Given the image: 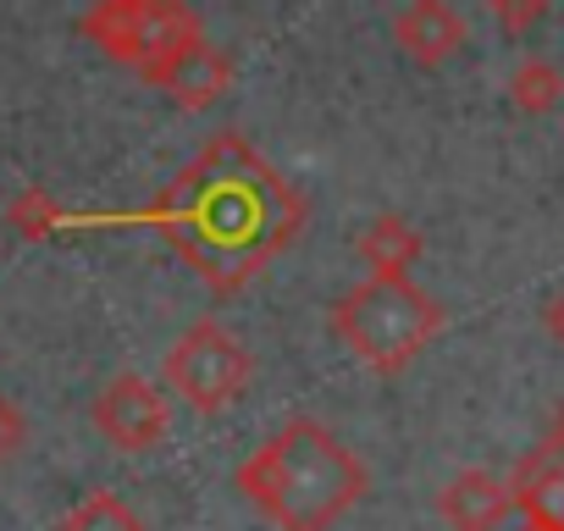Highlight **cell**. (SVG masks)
<instances>
[{"instance_id":"cell-1","label":"cell","mask_w":564,"mask_h":531,"mask_svg":"<svg viewBox=\"0 0 564 531\" xmlns=\"http://www.w3.org/2000/svg\"><path fill=\"white\" fill-rule=\"evenodd\" d=\"M122 221L155 227L194 266V278L227 300L243 294L282 249H294L311 205L243 133L227 128L144 210Z\"/></svg>"},{"instance_id":"cell-2","label":"cell","mask_w":564,"mask_h":531,"mask_svg":"<svg viewBox=\"0 0 564 531\" xmlns=\"http://www.w3.org/2000/svg\"><path fill=\"white\" fill-rule=\"evenodd\" d=\"M232 487L276 525V531H333L349 509L366 503L371 470L338 443L316 415H289L254 454L238 459Z\"/></svg>"},{"instance_id":"cell-3","label":"cell","mask_w":564,"mask_h":531,"mask_svg":"<svg viewBox=\"0 0 564 531\" xmlns=\"http://www.w3.org/2000/svg\"><path fill=\"white\" fill-rule=\"evenodd\" d=\"M443 333V305L415 278H366L333 305V338L371 371L404 377Z\"/></svg>"},{"instance_id":"cell-4","label":"cell","mask_w":564,"mask_h":531,"mask_svg":"<svg viewBox=\"0 0 564 531\" xmlns=\"http://www.w3.org/2000/svg\"><path fill=\"white\" fill-rule=\"evenodd\" d=\"M84 34L155 89L172 73V62L205 40V23L188 0H95Z\"/></svg>"},{"instance_id":"cell-5","label":"cell","mask_w":564,"mask_h":531,"mask_svg":"<svg viewBox=\"0 0 564 531\" xmlns=\"http://www.w3.org/2000/svg\"><path fill=\"white\" fill-rule=\"evenodd\" d=\"M254 360L232 327L216 316H199L194 327L177 333V344L161 355V388L177 393L194 415H221L249 393Z\"/></svg>"},{"instance_id":"cell-6","label":"cell","mask_w":564,"mask_h":531,"mask_svg":"<svg viewBox=\"0 0 564 531\" xmlns=\"http://www.w3.org/2000/svg\"><path fill=\"white\" fill-rule=\"evenodd\" d=\"M89 421H95V432H100L117 454H150V448H161L166 432H172V399H166L161 382H150V377H139V371H117V377L95 393Z\"/></svg>"},{"instance_id":"cell-7","label":"cell","mask_w":564,"mask_h":531,"mask_svg":"<svg viewBox=\"0 0 564 531\" xmlns=\"http://www.w3.org/2000/svg\"><path fill=\"white\" fill-rule=\"evenodd\" d=\"M393 40L421 73H437L470 45V23L454 0H410L393 12Z\"/></svg>"},{"instance_id":"cell-8","label":"cell","mask_w":564,"mask_h":531,"mask_svg":"<svg viewBox=\"0 0 564 531\" xmlns=\"http://www.w3.org/2000/svg\"><path fill=\"white\" fill-rule=\"evenodd\" d=\"M509 492L525 531H564V443L542 437L525 448L509 470Z\"/></svg>"},{"instance_id":"cell-9","label":"cell","mask_w":564,"mask_h":531,"mask_svg":"<svg viewBox=\"0 0 564 531\" xmlns=\"http://www.w3.org/2000/svg\"><path fill=\"white\" fill-rule=\"evenodd\" d=\"M437 514L448 520V531H498L514 514V492L487 465H465L437 492Z\"/></svg>"},{"instance_id":"cell-10","label":"cell","mask_w":564,"mask_h":531,"mask_svg":"<svg viewBox=\"0 0 564 531\" xmlns=\"http://www.w3.org/2000/svg\"><path fill=\"white\" fill-rule=\"evenodd\" d=\"M177 111H210L227 89H232V56L227 51H216L210 40H199L194 51H183L177 62H172V73L155 84Z\"/></svg>"},{"instance_id":"cell-11","label":"cell","mask_w":564,"mask_h":531,"mask_svg":"<svg viewBox=\"0 0 564 531\" xmlns=\"http://www.w3.org/2000/svg\"><path fill=\"white\" fill-rule=\"evenodd\" d=\"M355 254L371 266V278H410V266L426 254V238H421V227H415L410 216L382 210V216H371V221L360 227Z\"/></svg>"},{"instance_id":"cell-12","label":"cell","mask_w":564,"mask_h":531,"mask_svg":"<svg viewBox=\"0 0 564 531\" xmlns=\"http://www.w3.org/2000/svg\"><path fill=\"white\" fill-rule=\"evenodd\" d=\"M564 100V73L547 62V56H525L514 73H509V106L525 111V117H547L558 111Z\"/></svg>"},{"instance_id":"cell-13","label":"cell","mask_w":564,"mask_h":531,"mask_svg":"<svg viewBox=\"0 0 564 531\" xmlns=\"http://www.w3.org/2000/svg\"><path fill=\"white\" fill-rule=\"evenodd\" d=\"M62 531H144V520L128 498H117L111 487H95L84 503L62 514Z\"/></svg>"},{"instance_id":"cell-14","label":"cell","mask_w":564,"mask_h":531,"mask_svg":"<svg viewBox=\"0 0 564 531\" xmlns=\"http://www.w3.org/2000/svg\"><path fill=\"white\" fill-rule=\"evenodd\" d=\"M487 12L498 18V29H503L509 40H525L531 29H542V23H547L553 0H487Z\"/></svg>"},{"instance_id":"cell-15","label":"cell","mask_w":564,"mask_h":531,"mask_svg":"<svg viewBox=\"0 0 564 531\" xmlns=\"http://www.w3.org/2000/svg\"><path fill=\"white\" fill-rule=\"evenodd\" d=\"M23 443H29V415L18 410V399L7 388H0V465H12L23 454Z\"/></svg>"},{"instance_id":"cell-16","label":"cell","mask_w":564,"mask_h":531,"mask_svg":"<svg viewBox=\"0 0 564 531\" xmlns=\"http://www.w3.org/2000/svg\"><path fill=\"white\" fill-rule=\"evenodd\" d=\"M542 322H547V333H553V344L564 349V294H558V300L547 305V316H542Z\"/></svg>"},{"instance_id":"cell-17","label":"cell","mask_w":564,"mask_h":531,"mask_svg":"<svg viewBox=\"0 0 564 531\" xmlns=\"http://www.w3.org/2000/svg\"><path fill=\"white\" fill-rule=\"evenodd\" d=\"M547 437H553V443H564V404H558V415H553V426H547Z\"/></svg>"}]
</instances>
